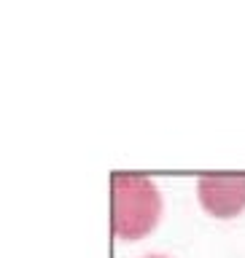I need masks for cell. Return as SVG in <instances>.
<instances>
[{"label": "cell", "instance_id": "cell-1", "mask_svg": "<svg viewBox=\"0 0 245 258\" xmlns=\"http://www.w3.org/2000/svg\"><path fill=\"white\" fill-rule=\"evenodd\" d=\"M162 215V194L157 183L137 172L111 175V229L119 239H140Z\"/></svg>", "mask_w": 245, "mask_h": 258}, {"label": "cell", "instance_id": "cell-2", "mask_svg": "<svg viewBox=\"0 0 245 258\" xmlns=\"http://www.w3.org/2000/svg\"><path fill=\"white\" fill-rule=\"evenodd\" d=\"M197 197L213 218H234L245 210V175H202Z\"/></svg>", "mask_w": 245, "mask_h": 258}, {"label": "cell", "instance_id": "cell-3", "mask_svg": "<svg viewBox=\"0 0 245 258\" xmlns=\"http://www.w3.org/2000/svg\"><path fill=\"white\" fill-rule=\"evenodd\" d=\"M143 258H170V255H159V253H151V255H143Z\"/></svg>", "mask_w": 245, "mask_h": 258}]
</instances>
